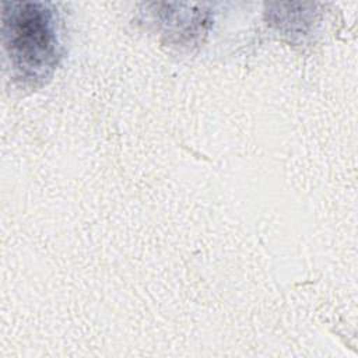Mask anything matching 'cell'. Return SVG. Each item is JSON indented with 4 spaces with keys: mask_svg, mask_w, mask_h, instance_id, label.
Returning a JSON list of instances; mask_svg holds the SVG:
<instances>
[{
    "mask_svg": "<svg viewBox=\"0 0 358 358\" xmlns=\"http://www.w3.org/2000/svg\"><path fill=\"white\" fill-rule=\"evenodd\" d=\"M4 7V45L21 78L36 81L49 77L59 59L55 14L43 4L13 3Z\"/></svg>",
    "mask_w": 358,
    "mask_h": 358,
    "instance_id": "1",
    "label": "cell"
}]
</instances>
